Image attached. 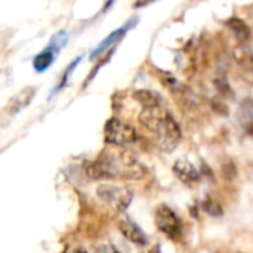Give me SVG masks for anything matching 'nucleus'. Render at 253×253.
<instances>
[{
    "label": "nucleus",
    "instance_id": "obj_2",
    "mask_svg": "<svg viewBox=\"0 0 253 253\" xmlns=\"http://www.w3.org/2000/svg\"><path fill=\"white\" fill-rule=\"evenodd\" d=\"M139 123L150 130L163 153H172L181 141V127L172 113L165 107L142 108Z\"/></svg>",
    "mask_w": 253,
    "mask_h": 253
},
{
    "label": "nucleus",
    "instance_id": "obj_5",
    "mask_svg": "<svg viewBox=\"0 0 253 253\" xmlns=\"http://www.w3.org/2000/svg\"><path fill=\"white\" fill-rule=\"evenodd\" d=\"M154 221H156L157 228L169 239L176 240L178 237H181L182 222L169 206H166V205L157 206L156 213H154Z\"/></svg>",
    "mask_w": 253,
    "mask_h": 253
},
{
    "label": "nucleus",
    "instance_id": "obj_3",
    "mask_svg": "<svg viewBox=\"0 0 253 253\" xmlns=\"http://www.w3.org/2000/svg\"><path fill=\"white\" fill-rule=\"evenodd\" d=\"M105 142L117 147V148H125L127 145H132L138 139V133L135 127H132L129 123L113 117L105 123Z\"/></svg>",
    "mask_w": 253,
    "mask_h": 253
},
{
    "label": "nucleus",
    "instance_id": "obj_17",
    "mask_svg": "<svg viewBox=\"0 0 253 253\" xmlns=\"http://www.w3.org/2000/svg\"><path fill=\"white\" fill-rule=\"evenodd\" d=\"M68 253H89L84 248H73Z\"/></svg>",
    "mask_w": 253,
    "mask_h": 253
},
{
    "label": "nucleus",
    "instance_id": "obj_6",
    "mask_svg": "<svg viewBox=\"0 0 253 253\" xmlns=\"http://www.w3.org/2000/svg\"><path fill=\"white\" fill-rule=\"evenodd\" d=\"M117 228H119V231L123 234V237H125L126 240H129L130 243H133V245L145 246V245L148 243L145 233H144L132 219H129V218L120 219L119 224H117Z\"/></svg>",
    "mask_w": 253,
    "mask_h": 253
},
{
    "label": "nucleus",
    "instance_id": "obj_11",
    "mask_svg": "<svg viewBox=\"0 0 253 253\" xmlns=\"http://www.w3.org/2000/svg\"><path fill=\"white\" fill-rule=\"evenodd\" d=\"M227 27L234 33V36H236V39H237V42H239L240 44H248V43L251 42V39H252V31H251L249 25H248L243 19H240V18H237V16L230 18V19L227 21Z\"/></svg>",
    "mask_w": 253,
    "mask_h": 253
},
{
    "label": "nucleus",
    "instance_id": "obj_13",
    "mask_svg": "<svg viewBox=\"0 0 253 253\" xmlns=\"http://www.w3.org/2000/svg\"><path fill=\"white\" fill-rule=\"evenodd\" d=\"M130 27V22H127L125 27H122V28H119V30H116V31H113L105 40H102L101 43H99V46L90 53V59H95V58H98L102 52H105L110 46H113V44H116V42L117 40H120L123 36H125V33H126V30Z\"/></svg>",
    "mask_w": 253,
    "mask_h": 253
},
{
    "label": "nucleus",
    "instance_id": "obj_14",
    "mask_svg": "<svg viewBox=\"0 0 253 253\" xmlns=\"http://www.w3.org/2000/svg\"><path fill=\"white\" fill-rule=\"evenodd\" d=\"M213 84H215L216 90H218V92H219L222 96L234 98V90H233L231 84L228 83V80H227V77H225L224 74H221V76L215 77V80H213Z\"/></svg>",
    "mask_w": 253,
    "mask_h": 253
},
{
    "label": "nucleus",
    "instance_id": "obj_16",
    "mask_svg": "<svg viewBox=\"0 0 253 253\" xmlns=\"http://www.w3.org/2000/svg\"><path fill=\"white\" fill-rule=\"evenodd\" d=\"M95 252L96 253H120L116 246H113V245H110V243L98 245V246L95 248Z\"/></svg>",
    "mask_w": 253,
    "mask_h": 253
},
{
    "label": "nucleus",
    "instance_id": "obj_10",
    "mask_svg": "<svg viewBox=\"0 0 253 253\" xmlns=\"http://www.w3.org/2000/svg\"><path fill=\"white\" fill-rule=\"evenodd\" d=\"M34 95H36V89L34 87H25V89H22L21 92H18L9 101V104L6 107L7 113L9 114H16L18 111H21L22 108H25L31 102V99H33Z\"/></svg>",
    "mask_w": 253,
    "mask_h": 253
},
{
    "label": "nucleus",
    "instance_id": "obj_8",
    "mask_svg": "<svg viewBox=\"0 0 253 253\" xmlns=\"http://www.w3.org/2000/svg\"><path fill=\"white\" fill-rule=\"evenodd\" d=\"M237 122L243 127V130L253 138V99L245 98L240 101L237 113H236Z\"/></svg>",
    "mask_w": 253,
    "mask_h": 253
},
{
    "label": "nucleus",
    "instance_id": "obj_18",
    "mask_svg": "<svg viewBox=\"0 0 253 253\" xmlns=\"http://www.w3.org/2000/svg\"><path fill=\"white\" fill-rule=\"evenodd\" d=\"M147 253H160V251H159V248H153L150 252H147Z\"/></svg>",
    "mask_w": 253,
    "mask_h": 253
},
{
    "label": "nucleus",
    "instance_id": "obj_4",
    "mask_svg": "<svg viewBox=\"0 0 253 253\" xmlns=\"http://www.w3.org/2000/svg\"><path fill=\"white\" fill-rule=\"evenodd\" d=\"M96 196L116 212H125L132 202V191L127 187L113 185V184H101L96 188Z\"/></svg>",
    "mask_w": 253,
    "mask_h": 253
},
{
    "label": "nucleus",
    "instance_id": "obj_7",
    "mask_svg": "<svg viewBox=\"0 0 253 253\" xmlns=\"http://www.w3.org/2000/svg\"><path fill=\"white\" fill-rule=\"evenodd\" d=\"M173 172L178 176V179L181 182L187 184V185H193V184L200 181V172L197 170V168L191 162H188L185 159H181V160L175 162Z\"/></svg>",
    "mask_w": 253,
    "mask_h": 253
},
{
    "label": "nucleus",
    "instance_id": "obj_1",
    "mask_svg": "<svg viewBox=\"0 0 253 253\" xmlns=\"http://www.w3.org/2000/svg\"><path fill=\"white\" fill-rule=\"evenodd\" d=\"M86 173L93 181L101 179H125L138 181L145 175L144 165L125 148H108L99 157L86 166Z\"/></svg>",
    "mask_w": 253,
    "mask_h": 253
},
{
    "label": "nucleus",
    "instance_id": "obj_12",
    "mask_svg": "<svg viewBox=\"0 0 253 253\" xmlns=\"http://www.w3.org/2000/svg\"><path fill=\"white\" fill-rule=\"evenodd\" d=\"M133 98H135L144 108H153V107L165 105V101H163L162 95L157 93V92H154V90H148V89L136 90V92L133 93Z\"/></svg>",
    "mask_w": 253,
    "mask_h": 253
},
{
    "label": "nucleus",
    "instance_id": "obj_9",
    "mask_svg": "<svg viewBox=\"0 0 253 253\" xmlns=\"http://www.w3.org/2000/svg\"><path fill=\"white\" fill-rule=\"evenodd\" d=\"M233 56L243 74L253 76V52L246 44L236 46L233 50Z\"/></svg>",
    "mask_w": 253,
    "mask_h": 253
},
{
    "label": "nucleus",
    "instance_id": "obj_15",
    "mask_svg": "<svg viewBox=\"0 0 253 253\" xmlns=\"http://www.w3.org/2000/svg\"><path fill=\"white\" fill-rule=\"evenodd\" d=\"M203 211L206 213H209L211 216H222V213H224L221 205L216 200H213L212 197H206L203 200Z\"/></svg>",
    "mask_w": 253,
    "mask_h": 253
}]
</instances>
